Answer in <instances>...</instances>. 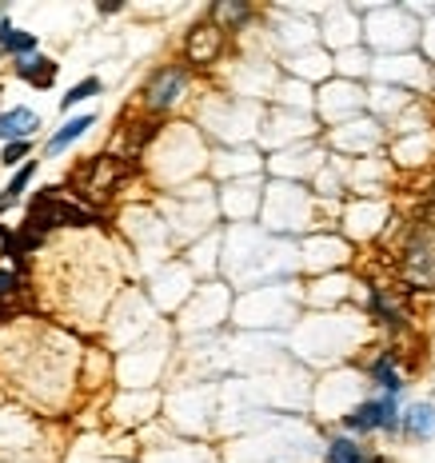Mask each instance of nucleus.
Listing matches in <instances>:
<instances>
[{
	"label": "nucleus",
	"mask_w": 435,
	"mask_h": 463,
	"mask_svg": "<svg viewBox=\"0 0 435 463\" xmlns=\"http://www.w3.org/2000/svg\"><path fill=\"white\" fill-rule=\"evenodd\" d=\"M395 272H400V284L420 288V292H435V228L428 224H408L400 248H395Z\"/></svg>",
	"instance_id": "obj_1"
},
{
	"label": "nucleus",
	"mask_w": 435,
	"mask_h": 463,
	"mask_svg": "<svg viewBox=\"0 0 435 463\" xmlns=\"http://www.w3.org/2000/svg\"><path fill=\"white\" fill-rule=\"evenodd\" d=\"M89 224H96V212L69 200L61 188H44L28 208V228H36L41 236L52 228H89Z\"/></svg>",
	"instance_id": "obj_2"
},
{
	"label": "nucleus",
	"mask_w": 435,
	"mask_h": 463,
	"mask_svg": "<svg viewBox=\"0 0 435 463\" xmlns=\"http://www.w3.org/2000/svg\"><path fill=\"white\" fill-rule=\"evenodd\" d=\"M344 431L347 436H375V431H388V436H395L403 423V411H400V400L395 395H372V400H360L352 403V408L340 416Z\"/></svg>",
	"instance_id": "obj_3"
},
{
	"label": "nucleus",
	"mask_w": 435,
	"mask_h": 463,
	"mask_svg": "<svg viewBox=\"0 0 435 463\" xmlns=\"http://www.w3.org/2000/svg\"><path fill=\"white\" fill-rule=\"evenodd\" d=\"M132 172V160H120V156H89L76 168V192L84 200H112L116 188L128 180Z\"/></svg>",
	"instance_id": "obj_4"
},
{
	"label": "nucleus",
	"mask_w": 435,
	"mask_h": 463,
	"mask_svg": "<svg viewBox=\"0 0 435 463\" xmlns=\"http://www.w3.org/2000/svg\"><path fill=\"white\" fill-rule=\"evenodd\" d=\"M184 92H188V69H184V64H160V69L144 80L140 104L152 116H164L184 100Z\"/></svg>",
	"instance_id": "obj_5"
},
{
	"label": "nucleus",
	"mask_w": 435,
	"mask_h": 463,
	"mask_svg": "<svg viewBox=\"0 0 435 463\" xmlns=\"http://www.w3.org/2000/svg\"><path fill=\"white\" fill-rule=\"evenodd\" d=\"M224 48H228L224 28L212 21H200L184 33V64H188V69H212V64H220Z\"/></svg>",
	"instance_id": "obj_6"
},
{
	"label": "nucleus",
	"mask_w": 435,
	"mask_h": 463,
	"mask_svg": "<svg viewBox=\"0 0 435 463\" xmlns=\"http://www.w3.org/2000/svg\"><path fill=\"white\" fill-rule=\"evenodd\" d=\"M367 312H372L375 324L392 327V332H403V324H408V288L403 284H372L367 288Z\"/></svg>",
	"instance_id": "obj_7"
},
{
	"label": "nucleus",
	"mask_w": 435,
	"mask_h": 463,
	"mask_svg": "<svg viewBox=\"0 0 435 463\" xmlns=\"http://www.w3.org/2000/svg\"><path fill=\"white\" fill-rule=\"evenodd\" d=\"M367 380L380 388V395H395V400H400V392L408 388L403 372H400V352H392V347L375 352L372 360H367Z\"/></svg>",
	"instance_id": "obj_8"
},
{
	"label": "nucleus",
	"mask_w": 435,
	"mask_h": 463,
	"mask_svg": "<svg viewBox=\"0 0 435 463\" xmlns=\"http://www.w3.org/2000/svg\"><path fill=\"white\" fill-rule=\"evenodd\" d=\"M400 436L411 439V443H428L435 436V403L420 400L403 411V423H400Z\"/></svg>",
	"instance_id": "obj_9"
},
{
	"label": "nucleus",
	"mask_w": 435,
	"mask_h": 463,
	"mask_svg": "<svg viewBox=\"0 0 435 463\" xmlns=\"http://www.w3.org/2000/svg\"><path fill=\"white\" fill-rule=\"evenodd\" d=\"M208 21L220 24L224 33H236V28H244L252 21V5H244V0H216L208 8Z\"/></svg>",
	"instance_id": "obj_10"
},
{
	"label": "nucleus",
	"mask_w": 435,
	"mask_h": 463,
	"mask_svg": "<svg viewBox=\"0 0 435 463\" xmlns=\"http://www.w3.org/2000/svg\"><path fill=\"white\" fill-rule=\"evenodd\" d=\"M56 69H61V64L52 61V56H28V61H16V76H21V80H28V84H36V89H52L56 84Z\"/></svg>",
	"instance_id": "obj_11"
},
{
	"label": "nucleus",
	"mask_w": 435,
	"mask_h": 463,
	"mask_svg": "<svg viewBox=\"0 0 435 463\" xmlns=\"http://www.w3.org/2000/svg\"><path fill=\"white\" fill-rule=\"evenodd\" d=\"M33 128H41V120H36L28 109H8L0 112V140L13 144V140H28L33 137Z\"/></svg>",
	"instance_id": "obj_12"
},
{
	"label": "nucleus",
	"mask_w": 435,
	"mask_h": 463,
	"mask_svg": "<svg viewBox=\"0 0 435 463\" xmlns=\"http://www.w3.org/2000/svg\"><path fill=\"white\" fill-rule=\"evenodd\" d=\"M92 124H96V120H92V116H89V112H84V116H72V120H69V124H64V128H61V132H56V137H52V140H48V144H44V152H48V156H61V152H64V148H69V144H76V140H80V137H84V132H89V128H92Z\"/></svg>",
	"instance_id": "obj_13"
},
{
	"label": "nucleus",
	"mask_w": 435,
	"mask_h": 463,
	"mask_svg": "<svg viewBox=\"0 0 435 463\" xmlns=\"http://www.w3.org/2000/svg\"><path fill=\"white\" fill-rule=\"evenodd\" d=\"M364 456H367V448L355 436H332L324 448L327 463H364Z\"/></svg>",
	"instance_id": "obj_14"
},
{
	"label": "nucleus",
	"mask_w": 435,
	"mask_h": 463,
	"mask_svg": "<svg viewBox=\"0 0 435 463\" xmlns=\"http://www.w3.org/2000/svg\"><path fill=\"white\" fill-rule=\"evenodd\" d=\"M8 56H16V61H28V56H36V36L33 33H21V28H13V33L0 41Z\"/></svg>",
	"instance_id": "obj_15"
},
{
	"label": "nucleus",
	"mask_w": 435,
	"mask_h": 463,
	"mask_svg": "<svg viewBox=\"0 0 435 463\" xmlns=\"http://www.w3.org/2000/svg\"><path fill=\"white\" fill-rule=\"evenodd\" d=\"M96 92H100V80H96V76H84L80 84H72V89L61 96V112L76 109V104H84V100H89V96H96Z\"/></svg>",
	"instance_id": "obj_16"
},
{
	"label": "nucleus",
	"mask_w": 435,
	"mask_h": 463,
	"mask_svg": "<svg viewBox=\"0 0 435 463\" xmlns=\"http://www.w3.org/2000/svg\"><path fill=\"white\" fill-rule=\"evenodd\" d=\"M33 176H36V160H28L24 168H16V172H13V180H8V188H5V196H8V200H16V196H21V192L28 188V180H33Z\"/></svg>",
	"instance_id": "obj_17"
},
{
	"label": "nucleus",
	"mask_w": 435,
	"mask_h": 463,
	"mask_svg": "<svg viewBox=\"0 0 435 463\" xmlns=\"http://www.w3.org/2000/svg\"><path fill=\"white\" fill-rule=\"evenodd\" d=\"M21 296V272H13V268H0V304L16 300Z\"/></svg>",
	"instance_id": "obj_18"
},
{
	"label": "nucleus",
	"mask_w": 435,
	"mask_h": 463,
	"mask_svg": "<svg viewBox=\"0 0 435 463\" xmlns=\"http://www.w3.org/2000/svg\"><path fill=\"white\" fill-rule=\"evenodd\" d=\"M28 148H33V144L28 140H13V144H5V164H21V160H28Z\"/></svg>",
	"instance_id": "obj_19"
},
{
	"label": "nucleus",
	"mask_w": 435,
	"mask_h": 463,
	"mask_svg": "<svg viewBox=\"0 0 435 463\" xmlns=\"http://www.w3.org/2000/svg\"><path fill=\"white\" fill-rule=\"evenodd\" d=\"M364 463H392V459H388V456H380V451H367Z\"/></svg>",
	"instance_id": "obj_20"
},
{
	"label": "nucleus",
	"mask_w": 435,
	"mask_h": 463,
	"mask_svg": "<svg viewBox=\"0 0 435 463\" xmlns=\"http://www.w3.org/2000/svg\"><path fill=\"white\" fill-rule=\"evenodd\" d=\"M8 204H13V200H8V196H5V192H0V208H8Z\"/></svg>",
	"instance_id": "obj_21"
},
{
	"label": "nucleus",
	"mask_w": 435,
	"mask_h": 463,
	"mask_svg": "<svg viewBox=\"0 0 435 463\" xmlns=\"http://www.w3.org/2000/svg\"><path fill=\"white\" fill-rule=\"evenodd\" d=\"M5 316H8V312H5V304H0V324H5Z\"/></svg>",
	"instance_id": "obj_22"
}]
</instances>
